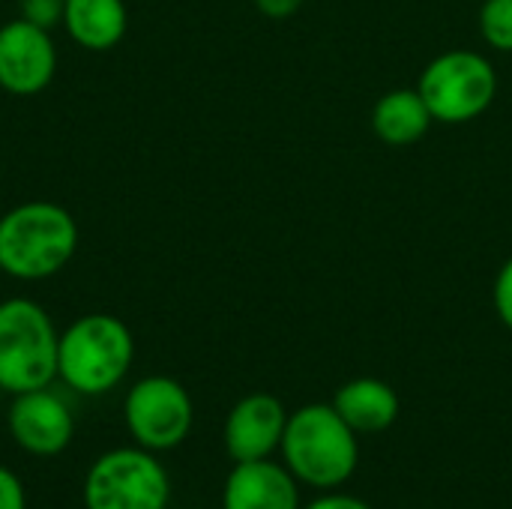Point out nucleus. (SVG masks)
<instances>
[{"instance_id":"obj_9","label":"nucleus","mask_w":512,"mask_h":509,"mask_svg":"<svg viewBox=\"0 0 512 509\" xmlns=\"http://www.w3.org/2000/svg\"><path fill=\"white\" fill-rule=\"evenodd\" d=\"M6 426L12 441L39 459L60 456L75 438V420L69 405L48 387L12 396Z\"/></svg>"},{"instance_id":"obj_2","label":"nucleus","mask_w":512,"mask_h":509,"mask_svg":"<svg viewBox=\"0 0 512 509\" xmlns=\"http://www.w3.org/2000/svg\"><path fill=\"white\" fill-rule=\"evenodd\" d=\"M78 249L72 213L51 201H24L0 216V270L21 282L57 276Z\"/></svg>"},{"instance_id":"obj_17","label":"nucleus","mask_w":512,"mask_h":509,"mask_svg":"<svg viewBox=\"0 0 512 509\" xmlns=\"http://www.w3.org/2000/svg\"><path fill=\"white\" fill-rule=\"evenodd\" d=\"M492 303L495 312L501 318V324L512 330V258H507L495 276V288H492Z\"/></svg>"},{"instance_id":"obj_8","label":"nucleus","mask_w":512,"mask_h":509,"mask_svg":"<svg viewBox=\"0 0 512 509\" xmlns=\"http://www.w3.org/2000/svg\"><path fill=\"white\" fill-rule=\"evenodd\" d=\"M57 72V48L51 30L24 18L0 27V90L12 96H33L51 84Z\"/></svg>"},{"instance_id":"obj_15","label":"nucleus","mask_w":512,"mask_h":509,"mask_svg":"<svg viewBox=\"0 0 512 509\" xmlns=\"http://www.w3.org/2000/svg\"><path fill=\"white\" fill-rule=\"evenodd\" d=\"M477 27L492 51L512 54V0H480Z\"/></svg>"},{"instance_id":"obj_1","label":"nucleus","mask_w":512,"mask_h":509,"mask_svg":"<svg viewBox=\"0 0 512 509\" xmlns=\"http://www.w3.org/2000/svg\"><path fill=\"white\" fill-rule=\"evenodd\" d=\"M279 450L297 483L321 492H336L345 486L360 462L357 432L333 405H303L288 414Z\"/></svg>"},{"instance_id":"obj_7","label":"nucleus","mask_w":512,"mask_h":509,"mask_svg":"<svg viewBox=\"0 0 512 509\" xmlns=\"http://www.w3.org/2000/svg\"><path fill=\"white\" fill-rule=\"evenodd\" d=\"M123 420L138 447L150 453H168L189 438L195 423V405L180 381L150 375L132 384V390L126 393Z\"/></svg>"},{"instance_id":"obj_3","label":"nucleus","mask_w":512,"mask_h":509,"mask_svg":"<svg viewBox=\"0 0 512 509\" xmlns=\"http://www.w3.org/2000/svg\"><path fill=\"white\" fill-rule=\"evenodd\" d=\"M132 357L135 339L120 318L81 315L60 333L57 378L81 396H102L126 378Z\"/></svg>"},{"instance_id":"obj_16","label":"nucleus","mask_w":512,"mask_h":509,"mask_svg":"<svg viewBox=\"0 0 512 509\" xmlns=\"http://www.w3.org/2000/svg\"><path fill=\"white\" fill-rule=\"evenodd\" d=\"M63 9L66 0H18V18L42 30H54L57 24H63Z\"/></svg>"},{"instance_id":"obj_19","label":"nucleus","mask_w":512,"mask_h":509,"mask_svg":"<svg viewBox=\"0 0 512 509\" xmlns=\"http://www.w3.org/2000/svg\"><path fill=\"white\" fill-rule=\"evenodd\" d=\"M255 6H258V12L261 15H267V18H291V15H297L300 12V6H303V0H255Z\"/></svg>"},{"instance_id":"obj_13","label":"nucleus","mask_w":512,"mask_h":509,"mask_svg":"<svg viewBox=\"0 0 512 509\" xmlns=\"http://www.w3.org/2000/svg\"><path fill=\"white\" fill-rule=\"evenodd\" d=\"M369 123L387 147H411L426 138L435 117L417 87H396L375 102Z\"/></svg>"},{"instance_id":"obj_5","label":"nucleus","mask_w":512,"mask_h":509,"mask_svg":"<svg viewBox=\"0 0 512 509\" xmlns=\"http://www.w3.org/2000/svg\"><path fill=\"white\" fill-rule=\"evenodd\" d=\"M435 123L459 126L483 117L498 96L495 63L468 48H450L426 63L417 81Z\"/></svg>"},{"instance_id":"obj_11","label":"nucleus","mask_w":512,"mask_h":509,"mask_svg":"<svg viewBox=\"0 0 512 509\" xmlns=\"http://www.w3.org/2000/svg\"><path fill=\"white\" fill-rule=\"evenodd\" d=\"M222 509H300L297 477L270 459L234 462L222 489Z\"/></svg>"},{"instance_id":"obj_4","label":"nucleus","mask_w":512,"mask_h":509,"mask_svg":"<svg viewBox=\"0 0 512 509\" xmlns=\"http://www.w3.org/2000/svg\"><path fill=\"white\" fill-rule=\"evenodd\" d=\"M60 333L48 312L27 300L0 303V390L9 396L42 390L57 378Z\"/></svg>"},{"instance_id":"obj_10","label":"nucleus","mask_w":512,"mask_h":509,"mask_svg":"<svg viewBox=\"0 0 512 509\" xmlns=\"http://www.w3.org/2000/svg\"><path fill=\"white\" fill-rule=\"evenodd\" d=\"M285 423L288 411L273 393H249L225 417V453L234 462L270 459L282 447Z\"/></svg>"},{"instance_id":"obj_20","label":"nucleus","mask_w":512,"mask_h":509,"mask_svg":"<svg viewBox=\"0 0 512 509\" xmlns=\"http://www.w3.org/2000/svg\"><path fill=\"white\" fill-rule=\"evenodd\" d=\"M306 509H372L366 501L354 498V495H336V492H327L321 495L318 501H312Z\"/></svg>"},{"instance_id":"obj_6","label":"nucleus","mask_w":512,"mask_h":509,"mask_svg":"<svg viewBox=\"0 0 512 509\" xmlns=\"http://www.w3.org/2000/svg\"><path fill=\"white\" fill-rule=\"evenodd\" d=\"M84 509H168L171 477L144 447L102 453L81 486Z\"/></svg>"},{"instance_id":"obj_12","label":"nucleus","mask_w":512,"mask_h":509,"mask_svg":"<svg viewBox=\"0 0 512 509\" xmlns=\"http://www.w3.org/2000/svg\"><path fill=\"white\" fill-rule=\"evenodd\" d=\"M330 405L357 435L387 432L399 420V393L381 378L345 381Z\"/></svg>"},{"instance_id":"obj_14","label":"nucleus","mask_w":512,"mask_h":509,"mask_svg":"<svg viewBox=\"0 0 512 509\" xmlns=\"http://www.w3.org/2000/svg\"><path fill=\"white\" fill-rule=\"evenodd\" d=\"M63 27L75 45L87 51H108L126 36L129 12L123 0H66Z\"/></svg>"},{"instance_id":"obj_18","label":"nucleus","mask_w":512,"mask_h":509,"mask_svg":"<svg viewBox=\"0 0 512 509\" xmlns=\"http://www.w3.org/2000/svg\"><path fill=\"white\" fill-rule=\"evenodd\" d=\"M0 509H27L24 483L6 465H0Z\"/></svg>"}]
</instances>
